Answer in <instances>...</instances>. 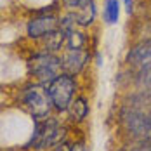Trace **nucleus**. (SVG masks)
<instances>
[{
	"instance_id": "f257e3e1",
	"label": "nucleus",
	"mask_w": 151,
	"mask_h": 151,
	"mask_svg": "<svg viewBox=\"0 0 151 151\" xmlns=\"http://www.w3.org/2000/svg\"><path fill=\"white\" fill-rule=\"evenodd\" d=\"M64 129L52 118L40 120L35 127V134L31 141L26 144V148L33 150H47V148H56L63 142Z\"/></svg>"
},
{
	"instance_id": "f03ea898",
	"label": "nucleus",
	"mask_w": 151,
	"mask_h": 151,
	"mask_svg": "<svg viewBox=\"0 0 151 151\" xmlns=\"http://www.w3.org/2000/svg\"><path fill=\"white\" fill-rule=\"evenodd\" d=\"M47 94L50 97L52 106L58 111H66L75 96V80L71 75H58L54 80L49 82Z\"/></svg>"
},
{
	"instance_id": "7ed1b4c3",
	"label": "nucleus",
	"mask_w": 151,
	"mask_h": 151,
	"mask_svg": "<svg viewBox=\"0 0 151 151\" xmlns=\"http://www.w3.org/2000/svg\"><path fill=\"white\" fill-rule=\"evenodd\" d=\"M28 66H30V73L37 76L40 82H50L58 76L59 70L63 68V63L58 56H54V52H49V54L33 56Z\"/></svg>"
},
{
	"instance_id": "20e7f679",
	"label": "nucleus",
	"mask_w": 151,
	"mask_h": 151,
	"mask_svg": "<svg viewBox=\"0 0 151 151\" xmlns=\"http://www.w3.org/2000/svg\"><path fill=\"white\" fill-rule=\"evenodd\" d=\"M24 103L30 108L31 115L37 120L49 118L52 103H50V97H49L47 91L42 85H31V87H28L26 92H24Z\"/></svg>"
},
{
	"instance_id": "39448f33",
	"label": "nucleus",
	"mask_w": 151,
	"mask_h": 151,
	"mask_svg": "<svg viewBox=\"0 0 151 151\" xmlns=\"http://www.w3.org/2000/svg\"><path fill=\"white\" fill-rule=\"evenodd\" d=\"M58 28H59V23L56 16H37L28 23L26 31L31 38H45L47 35H50Z\"/></svg>"
},
{
	"instance_id": "423d86ee",
	"label": "nucleus",
	"mask_w": 151,
	"mask_h": 151,
	"mask_svg": "<svg viewBox=\"0 0 151 151\" xmlns=\"http://www.w3.org/2000/svg\"><path fill=\"white\" fill-rule=\"evenodd\" d=\"M87 59H89V54L85 50H82V49H68L66 56L63 58L61 63H63V68L68 73H78L85 66Z\"/></svg>"
},
{
	"instance_id": "0eeeda50",
	"label": "nucleus",
	"mask_w": 151,
	"mask_h": 151,
	"mask_svg": "<svg viewBox=\"0 0 151 151\" xmlns=\"http://www.w3.org/2000/svg\"><path fill=\"white\" fill-rule=\"evenodd\" d=\"M96 14H97L96 2H94V0H87V2L80 7V12L75 14L76 24H80V26H89L92 21L96 19Z\"/></svg>"
},
{
	"instance_id": "6e6552de",
	"label": "nucleus",
	"mask_w": 151,
	"mask_h": 151,
	"mask_svg": "<svg viewBox=\"0 0 151 151\" xmlns=\"http://www.w3.org/2000/svg\"><path fill=\"white\" fill-rule=\"evenodd\" d=\"M150 59H151V40L139 44L129 52V63H132V64H142V63H148Z\"/></svg>"
},
{
	"instance_id": "1a4fd4ad",
	"label": "nucleus",
	"mask_w": 151,
	"mask_h": 151,
	"mask_svg": "<svg viewBox=\"0 0 151 151\" xmlns=\"http://www.w3.org/2000/svg\"><path fill=\"white\" fill-rule=\"evenodd\" d=\"M68 109H70V116H71V120H75V122H82L85 116H87V113H89V106H87V101H85L83 97L76 99Z\"/></svg>"
},
{
	"instance_id": "9d476101",
	"label": "nucleus",
	"mask_w": 151,
	"mask_h": 151,
	"mask_svg": "<svg viewBox=\"0 0 151 151\" xmlns=\"http://www.w3.org/2000/svg\"><path fill=\"white\" fill-rule=\"evenodd\" d=\"M66 35H68V33H64L61 28H58L56 31H52L50 35H47V37H45V45H47V49H49L50 52L59 50V47L63 45V42H66Z\"/></svg>"
},
{
	"instance_id": "9b49d317",
	"label": "nucleus",
	"mask_w": 151,
	"mask_h": 151,
	"mask_svg": "<svg viewBox=\"0 0 151 151\" xmlns=\"http://www.w3.org/2000/svg\"><path fill=\"white\" fill-rule=\"evenodd\" d=\"M118 16H120V4H118V0H106V5H104L106 23H109V24L116 23Z\"/></svg>"
},
{
	"instance_id": "f8f14e48",
	"label": "nucleus",
	"mask_w": 151,
	"mask_h": 151,
	"mask_svg": "<svg viewBox=\"0 0 151 151\" xmlns=\"http://www.w3.org/2000/svg\"><path fill=\"white\" fill-rule=\"evenodd\" d=\"M66 44H68V49H82L85 44V35L71 30L66 35Z\"/></svg>"
},
{
	"instance_id": "ddd939ff",
	"label": "nucleus",
	"mask_w": 151,
	"mask_h": 151,
	"mask_svg": "<svg viewBox=\"0 0 151 151\" xmlns=\"http://www.w3.org/2000/svg\"><path fill=\"white\" fill-rule=\"evenodd\" d=\"M142 80H144V85H146L148 92L151 94V68H148V70L144 71V75H142Z\"/></svg>"
},
{
	"instance_id": "4468645a",
	"label": "nucleus",
	"mask_w": 151,
	"mask_h": 151,
	"mask_svg": "<svg viewBox=\"0 0 151 151\" xmlns=\"http://www.w3.org/2000/svg\"><path fill=\"white\" fill-rule=\"evenodd\" d=\"M63 2H64V5H66V7L75 9V7H82L87 0H63Z\"/></svg>"
},
{
	"instance_id": "2eb2a0df",
	"label": "nucleus",
	"mask_w": 151,
	"mask_h": 151,
	"mask_svg": "<svg viewBox=\"0 0 151 151\" xmlns=\"http://www.w3.org/2000/svg\"><path fill=\"white\" fill-rule=\"evenodd\" d=\"M132 151H151V139H148V141L142 142V144H139V146L134 148Z\"/></svg>"
},
{
	"instance_id": "dca6fc26",
	"label": "nucleus",
	"mask_w": 151,
	"mask_h": 151,
	"mask_svg": "<svg viewBox=\"0 0 151 151\" xmlns=\"http://www.w3.org/2000/svg\"><path fill=\"white\" fill-rule=\"evenodd\" d=\"M70 151H87V148H85L82 142H76L73 146H70Z\"/></svg>"
},
{
	"instance_id": "f3484780",
	"label": "nucleus",
	"mask_w": 151,
	"mask_h": 151,
	"mask_svg": "<svg viewBox=\"0 0 151 151\" xmlns=\"http://www.w3.org/2000/svg\"><path fill=\"white\" fill-rule=\"evenodd\" d=\"M54 151H70V146H68L66 142H61L59 146H56V148H54Z\"/></svg>"
},
{
	"instance_id": "a211bd4d",
	"label": "nucleus",
	"mask_w": 151,
	"mask_h": 151,
	"mask_svg": "<svg viewBox=\"0 0 151 151\" xmlns=\"http://www.w3.org/2000/svg\"><path fill=\"white\" fill-rule=\"evenodd\" d=\"M125 5H127V11L132 12V0H125Z\"/></svg>"
}]
</instances>
